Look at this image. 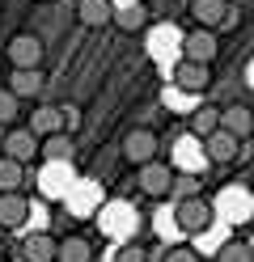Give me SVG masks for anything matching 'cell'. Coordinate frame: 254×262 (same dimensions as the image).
Returning a JSON list of instances; mask_svg holds the SVG:
<instances>
[{
  "label": "cell",
  "instance_id": "obj_18",
  "mask_svg": "<svg viewBox=\"0 0 254 262\" xmlns=\"http://www.w3.org/2000/svg\"><path fill=\"white\" fill-rule=\"evenodd\" d=\"M38 89H43V72L38 68H13V76H9V93L22 102V97H38Z\"/></svg>",
  "mask_w": 254,
  "mask_h": 262
},
{
  "label": "cell",
  "instance_id": "obj_37",
  "mask_svg": "<svg viewBox=\"0 0 254 262\" xmlns=\"http://www.w3.org/2000/svg\"><path fill=\"white\" fill-rule=\"evenodd\" d=\"M0 250H5V245H0Z\"/></svg>",
  "mask_w": 254,
  "mask_h": 262
},
{
  "label": "cell",
  "instance_id": "obj_14",
  "mask_svg": "<svg viewBox=\"0 0 254 262\" xmlns=\"http://www.w3.org/2000/svg\"><path fill=\"white\" fill-rule=\"evenodd\" d=\"M5 152H9V161H17V165H26L30 157H38V136L26 127V131H9L5 136Z\"/></svg>",
  "mask_w": 254,
  "mask_h": 262
},
{
  "label": "cell",
  "instance_id": "obj_17",
  "mask_svg": "<svg viewBox=\"0 0 254 262\" xmlns=\"http://www.w3.org/2000/svg\"><path fill=\"white\" fill-rule=\"evenodd\" d=\"M237 148H242V140H233L229 131H212V136L203 140V152H208V161H216V165H229L237 157Z\"/></svg>",
  "mask_w": 254,
  "mask_h": 262
},
{
  "label": "cell",
  "instance_id": "obj_11",
  "mask_svg": "<svg viewBox=\"0 0 254 262\" xmlns=\"http://www.w3.org/2000/svg\"><path fill=\"white\" fill-rule=\"evenodd\" d=\"M182 59L208 63V68H212V59H216V34H212V30H191V34H182Z\"/></svg>",
  "mask_w": 254,
  "mask_h": 262
},
{
  "label": "cell",
  "instance_id": "obj_30",
  "mask_svg": "<svg viewBox=\"0 0 254 262\" xmlns=\"http://www.w3.org/2000/svg\"><path fill=\"white\" fill-rule=\"evenodd\" d=\"M9 119H17V97L9 89H0V123H9Z\"/></svg>",
  "mask_w": 254,
  "mask_h": 262
},
{
  "label": "cell",
  "instance_id": "obj_4",
  "mask_svg": "<svg viewBox=\"0 0 254 262\" xmlns=\"http://www.w3.org/2000/svg\"><path fill=\"white\" fill-rule=\"evenodd\" d=\"M191 17H195V30H233L237 26V9L229 0H191Z\"/></svg>",
  "mask_w": 254,
  "mask_h": 262
},
{
  "label": "cell",
  "instance_id": "obj_13",
  "mask_svg": "<svg viewBox=\"0 0 254 262\" xmlns=\"http://www.w3.org/2000/svg\"><path fill=\"white\" fill-rule=\"evenodd\" d=\"M169 186H174V169L161 165V161H148V165L140 169V190L152 194V199H161V194H169Z\"/></svg>",
  "mask_w": 254,
  "mask_h": 262
},
{
  "label": "cell",
  "instance_id": "obj_16",
  "mask_svg": "<svg viewBox=\"0 0 254 262\" xmlns=\"http://www.w3.org/2000/svg\"><path fill=\"white\" fill-rule=\"evenodd\" d=\"M220 131H229L233 140H246L250 131H254V110H250V106H229V110H220Z\"/></svg>",
  "mask_w": 254,
  "mask_h": 262
},
{
  "label": "cell",
  "instance_id": "obj_29",
  "mask_svg": "<svg viewBox=\"0 0 254 262\" xmlns=\"http://www.w3.org/2000/svg\"><path fill=\"white\" fill-rule=\"evenodd\" d=\"M114 262H148V250H140V245H119Z\"/></svg>",
  "mask_w": 254,
  "mask_h": 262
},
{
  "label": "cell",
  "instance_id": "obj_31",
  "mask_svg": "<svg viewBox=\"0 0 254 262\" xmlns=\"http://www.w3.org/2000/svg\"><path fill=\"white\" fill-rule=\"evenodd\" d=\"M165 262H199V254L186 245H174V250H165Z\"/></svg>",
  "mask_w": 254,
  "mask_h": 262
},
{
  "label": "cell",
  "instance_id": "obj_22",
  "mask_svg": "<svg viewBox=\"0 0 254 262\" xmlns=\"http://www.w3.org/2000/svg\"><path fill=\"white\" fill-rule=\"evenodd\" d=\"M110 26H119L123 34H135V30H144L148 26V5L140 0V5H127V9H114V21Z\"/></svg>",
  "mask_w": 254,
  "mask_h": 262
},
{
  "label": "cell",
  "instance_id": "obj_27",
  "mask_svg": "<svg viewBox=\"0 0 254 262\" xmlns=\"http://www.w3.org/2000/svg\"><path fill=\"white\" fill-rule=\"evenodd\" d=\"M216 262H254V254H250L246 241H229V245L216 250Z\"/></svg>",
  "mask_w": 254,
  "mask_h": 262
},
{
  "label": "cell",
  "instance_id": "obj_25",
  "mask_svg": "<svg viewBox=\"0 0 254 262\" xmlns=\"http://www.w3.org/2000/svg\"><path fill=\"white\" fill-rule=\"evenodd\" d=\"M38 152H43L47 161H72L76 144H72V136H68V131H60V136H47V140L38 144Z\"/></svg>",
  "mask_w": 254,
  "mask_h": 262
},
{
  "label": "cell",
  "instance_id": "obj_26",
  "mask_svg": "<svg viewBox=\"0 0 254 262\" xmlns=\"http://www.w3.org/2000/svg\"><path fill=\"white\" fill-rule=\"evenodd\" d=\"M22 178H26V169L17 165V161H0V194H17V186H22Z\"/></svg>",
  "mask_w": 254,
  "mask_h": 262
},
{
  "label": "cell",
  "instance_id": "obj_10",
  "mask_svg": "<svg viewBox=\"0 0 254 262\" xmlns=\"http://www.w3.org/2000/svg\"><path fill=\"white\" fill-rule=\"evenodd\" d=\"M123 157L131 161V165H148V161H157V136H152L148 127H135L123 136Z\"/></svg>",
  "mask_w": 254,
  "mask_h": 262
},
{
  "label": "cell",
  "instance_id": "obj_12",
  "mask_svg": "<svg viewBox=\"0 0 254 262\" xmlns=\"http://www.w3.org/2000/svg\"><path fill=\"white\" fill-rule=\"evenodd\" d=\"M9 59H13V68H38L43 38H38V34H17V38L9 42Z\"/></svg>",
  "mask_w": 254,
  "mask_h": 262
},
{
  "label": "cell",
  "instance_id": "obj_21",
  "mask_svg": "<svg viewBox=\"0 0 254 262\" xmlns=\"http://www.w3.org/2000/svg\"><path fill=\"white\" fill-rule=\"evenodd\" d=\"M55 245L60 241H51L47 233H30L26 237V245H22V262H55Z\"/></svg>",
  "mask_w": 254,
  "mask_h": 262
},
{
  "label": "cell",
  "instance_id": "obj_6",
  "mask_svg": "<svg viewBox=\"0 0 254 262\" xmlns=\"http://www.w3.org/2000/svg\"><path fill=\"white\" fill-rule=\"evenodd\" d=\"M102 203H106V194H102V186L93 182V178H76V182H72V190L64 194L68 216H93Z\"/></svg>",
  "mask_w": 254,
  "mask_h": 262
},
{
  "label": "cell",
  "instance_id": "obj_28",
  "mask_svg": "<svg viewBox=\"0 0 254 262\" xmlns=\"http://www.w3.org/2000/svg\"><path fill=\"white\" fill-rule=\"evenodd\" d=\"M169 194H174V199H191V194H199V178H191V173H174V186H169Z\"/></svg>",
  "mask_w": 254,
  "mask_h": 262
},
{
  "label": "cell",
  "instance_id": "obj_9",
  "mask_svg": "<svg viewBox=\"0 0 254 262\" xmlns=\"http://www.w3.org/2000/svg\"><path fill=\"white\" fill-rule=\"evenodd\" d=\"M212 85V68H208V63H191V59H178L174 63V89L178 93H203V89H208Z\"/></svg>",
  "mask_w": 254,
  "mask_h": 262
},
{
  "label": "cell",
  "instance_id": "obj_7",
  "mask_svg": "<svg viewBox=\"0 0 254 262\" xmlns=\"http://www.w3.org/2000/svg\"><path fill=\"white\" fill-rule=\"evenodd\" d=\"M178 51H182V34L174 26H152L148 30V59L161 63V68H174L178 63Z\"/></svg>",
  "mask_w": 254,
  "mask_h": 262
},
{
  "label": "cell",
  "instance_id": "obj_5",
  "mask_svg": "<svg viewBox=\"0 0 254 262\" xmlns=\"http://www.w3.org/2000/svg\"><path fill=\"white\" fill-rule=\"evenodd\" d=\"M72 182H76L72 161H43V169H38V190L47 194V199H60V203H64V194L72 190Z\"/></svg>",
  "mask_w": 254,
  "mask_h": 262
},
{
  "label": "cell",
  "instance_id": "obj_1",
  "mask_svg": "<svg viewBox=\"0 0 254 262\" xmlns=\"http://www.w3.org/2000/svg\"><path fill=\"white\" fill-rule=\"evenodd\" d=\"M97 224H102V233L114 237V241H127L135 233V224H140V216H135V207L123 203V199H110V203H102L97 207Z\"/></svg>",
  "mask_w": 254,
  "mask_h": 262
},
{
  "label": "cell",
  "instance_id": "obj_15",
  "mask_svg": "<svg viewBox=\"0 0 254 262\" xmlns=\"http://www.w3.org/2000/svg\"><path fill=\"white\" fill-rule=\"evenodd\" d=\"M76 17H81V26L102 30V26L114 21V5L110 0H76Z\"/></svg>",
  "mask_w": 254,
  "mask_h": 262
},
{
  "label": "cell",
  "instance_id": "obj_33",
  "mask_svg": "<svg viewBox=\"0 0 254 262\" xmlns=\"http://www.w3.org/2000/svg\"><path fill=\"white\" fill-rule=\"evenodd\" d=\"M246 85L254 89V59H250V68H246Z\"/></svg>",
  "mask_w": 254,
  "mask_h": 262
},
{
  "label": "cell",
  "instance_id": "obj_36",
  "mask_svg": "<svg viewBox=\"0 0 254 262\" xmlns=\"http://www.w3.org/2000/svg\"><path fill=\"white\" fill-rule=\"evenodd\" d=\"M250 254H254V241H250Z\"/></svg>",
  "mask_w": 254,
  "mask_h": 262
},
{
  "label": "cell",
  "instance_id": "obj_23",
  "mask_svg": "<svg viewBox=\"0 0 254 262\" xmlns=\"http://www.w3.org/2000/svg\"><path fill=\"white\" fill-rule=\"evenodd\" d=\"M55 262H93V245L85 237H64L55 245Z\"/></svg>",
  "mask_w": 254,
  "mask_h": 262
},
{
  "label": "cell",
  "instance_id": "obj_35",
  "mask_svg": "<svg viewBox=\"0 0 254 262\" xmlns=\"http://www.w3.org/2000/svg\"><path fill=\"white\" fill-rule=\"evenodd\" d=\"M0 148H5V131H0Z\"/></svg>",
  "mask_w": 254,
  "mask_h": 262
},
{
  "label": "cell",
  "instance_id": "obj_20",
  "mask_svg": "<svg viewBox=\"0 0 254 262\" xmlns=\"http://www.w3.org/2000/svg\"><path fill=\"white\" fill-rule=\"evenodd\" d=\"M26 216H30V199L26 194H0V224L5 228L26 224Z\"/></svg>",
  "mask_w": 254,
  "mask_h": 262
},
{
  "label": "cell",
  "instance_id": "obj_32",
  "mask_svg": "<svg viewBox=\"0 0 254 262\" xmlns=\"http://www.w3.org/2000/svg\"><path fill=\"white\" fill-rule=\"evenodd\" d=\"M157 233H165V237H174V233H178V224H174V211H157Z\"/></svg>",
  "mask_w": 254,
  "mask_h": 262
},
{
  "label": "cell",
  "instance_id": "obj_2",
  "mask_svg": "<svg viewBox=\"0 0 254 262\" xmlns=\"http://www.w3.org/2000/svg\"><path fill=\"white\" fill-rule=\"evenodd\" d=\"M212 220H216V211H212L208 199H199V194L174 203V224H178V233H191V237H195V233H208Z\"/></svg>",
  "mask_w": 254,
  "mask_h": 262
},
{
  "label": "cell",
  "instance_id": "obj_24",
  "mask_svg": "<svg viewBox=\"0 0 254 262\" xmlns=\"http://www.w3.org/2000/svg\"><path fill=\"white\" fill-rule=\"evenodd\" d=\"M212 131H220V110H216V106L191 110V136H195V140H208Z\"/></svg>",
  "mask_w": 254,
  "mask_h": 262
},
{
  "label": "cell",
  "instance_id": "obj_34",
  "mask_svg": "<svg viewBox=\"0 0 254 262\" xmlns=\"http://www.w3.org/2000/svg\"><path fill=\"white\" fill-rule=\"evenodd\" d=\"M114 9H127V5H140V0H110Z\"/></svg>",
  "mask_w": 254,
  "mask_h": 262
},
{
  "label": "cell",
  "instance_id": "obj_8",
  "mask_svg": "<svg viewBox=\"0 0 254 262\" xmlns=\"http://www.w3.org/2000/svg\"><path fill=\"white\" fill-rule=\"evenodd\" d=\"M212 161H208V152H203V140H195L191 131L174 144V165L169 169H178V173H191V178H199L203 169H208Z\"/></svg>",
  "mask_w": 254,
  "mask_h": 262
},
{
  "label": "cell",
  "instance_id": "obj_19",
  "mask_svg": "<svg viewBox=\"0 0 254 262\" xmlns=\"http://www.w3.org/2000/svg\"><path fill=\"white\" fill-rule=\"evenodd\" d=\"M30 131L34 136H60L64 131V110L60 106H38L30 114Z\"/></svg>",
  "mask_w": 254,
  "mask_h": 262
},
{
  "label": "cell",
  "instance_id": "obj_3",
  "mask_svg": "<svg viewBox=\"0 0 254 262\" xmlns=\"http://www.w3.org/2000/svg\"><path fill=\"white\" fill-rule=\"evenodd\" d=\"M212 211H216V220H225V224H246L254 216V194L246 186H225L216 194Z\"/></svg>",
  "mask_w": 254,
  "mask_h": 262
}]
</instances>
